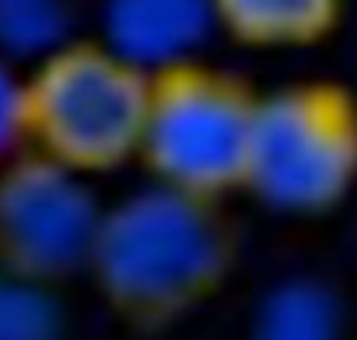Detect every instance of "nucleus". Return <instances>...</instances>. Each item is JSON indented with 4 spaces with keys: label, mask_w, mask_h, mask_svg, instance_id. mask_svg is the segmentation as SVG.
I'll list each match as a JSON object with an SVG mask.
<instances>
[{
    "label": "nucleus",
    "mask_w": 357,
    "mask_h": 340,
    "mask_svg": "<svg viewBox=\"0 0 357 340\" xmlns=\"http://www.w3.org/2000/svg\"><path fill=\"white\" fill-rule=\"evenodd\" d=\"M235 263L238 225L225 200L147 183L102 207L84 274L123 326L161 333L221 295Z\"/></svg>",
    "instance_id": "nucleus-1"
},
{
    "label": "nucleus",
    "mask_w": 357,
    "mask_h": 340,
    "mask_svg": "<svg viewBox=\"0 0 357 340\" xmlns=\"http://www.w3.org/2000/svg\"><path fill=\"white\" fill-rule=\"evenodd\" d=\"M147 81L105 39H60L22 67L25 147L84 179L137 161Z\"/></svg>",
    "instance_id": "nucleus-2"
},
{
    "label": "nucleus",
    "mask_w": 357,
    "mask_h": 340,
    "mask_svg": "<svg viewBox=\"0 0 357 340\" xmlns=\"http://www.w3.org/2000/svg\"><path fill=\"white\" fill-rule=\"evenodd\" d=\"M256 102L242 74L200 57L151 71L137 151L147 179L214 200L242 193Z\"/></svg>",
    "instance_id": "nucleus-3"
},
{
    "label": "nucleus",
    "mask_w": 357,
    "mask_h": 340,
    "mask_svg": "<svg viewBox=\"0 0 357 340\" xmlns=\"http://www.w3.org/2000/svg\"><path fill=\"white\" fill-rule=\"evenodd\" d=\"M357 186V95L343 81L301 77L259 91L245 183L277 214H326Z\"/></svg>",
    "instance_id": "nucleus-4"
},
{
    "label": "nucleus",
    "mask_w": 357,
    "mask_h": 340,
    "mask_svg": "<svg viewBox=\"0 0 357 340\" xmlns=\"http://www.w3.org/2000/svg\"><path fill=\"white\" fill-rule=\"evenodd\" d=\"M98 218L91 179L22 147L0 165V277L50 288L81 274Z\"/></svg>",
    "instance_id": "nucleus-5"
},
{
    "label": "nucleus",
    "mask_w": 357,
    "mask_h": 340,
    "mask_svg": "<svg viewBox=\"0 0 357 340\" xmlns=\"http://www.w3.org/2000/svg\"><path fill=\"white\" fill-rule=\"evenodd\" d=\"M211 29L207 0H109L102 39L144 71H158L197 57V46Z\"/></svg>",
    "instance_id": "nucleus-6"
},
{
    "label": "nucleus",
    "mask_w": 357,
    "mask_h": 340,
    "mask_svg": "<svg viewBox=\"0 0 357 340\" xmlns=\"http://www.w3.org/2000/svg\"><path fill=\"white\" fill-rule=\"evenodd\" d=\"M214 29L242 50L287 53L326 43L347 0H207Z\"/></svg>",
    "instance_id": "nucleus-7"
},
{
    "label": "nucleus",
    "mask_w": 357,
    "mask_h": 340,
    "mask_svg": "<svg viewBox=\"0 0 357 340\" xmlns=\"http://www.w3.org/2000/svg\"><path fill=\"white\" fill-rule=\"evenodd\" d=\"M249 340H340V309L326 288L291 281L263 302Z\"/></svg>",
    "instance_id": "nucleus-8"
},
{
    "label": "nucleus",
    "mask_w": 357,
    "mask_h": 340,
    "mask_svg": "<svg viewBox=\"0 0 357 340\" xmlns=\"http://www.w3.org/2000/svg\"><path fill=\"white\" fill-rule=\"evenodd\" d=\"M67 39V0H0V50L43 53Z\"/></svg>",
    "instance_id": "nucleus-9"
},
{
    "label": "nucleus",
    "mask_w": 357,
    "mask_h": 340,
    "mask_svg": "<svg viewBox=\"0 0 357 340\" xmlns=\"http://www.w3.org/2000/svg\"><path fill=\"white\" fill-rule=\"evenodd\" d=\"M43 291L46 288L0 277V340H56V319Z\"/></svg>",
    "instance_id": "nucleus-10"
},
{
    "label": "nucleus",
    "mask_w": 357,
    "mask_h": 340,
    "mask_svg": "<svg viewBox=\"0 0 357 340\" xmlns=\"http://www.w3.org/2000/svg\"><path fill=\"white\" fill-rule=\"evenodd\" d=\"M25 147V84L15 57L0 50V165Z\"/></svg>",
    "instance_id": "nucleus-11"
}]
</instances>
